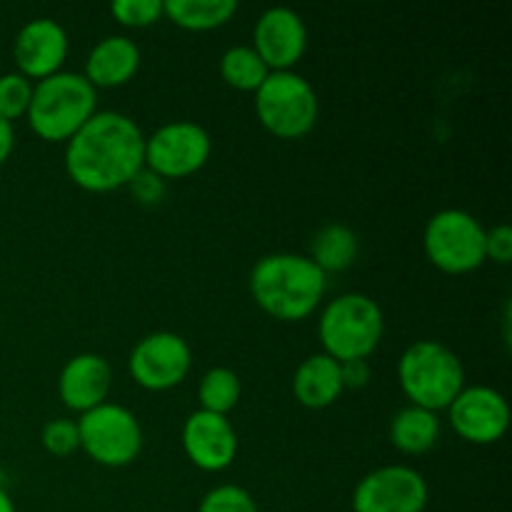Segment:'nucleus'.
Instances as JSON below:
<instances>
[{
	"label": "nucleus",
	"mask_w": 512,
	"mask_h": 512,
	"mask_svg": "<svg viewBox=\"0 0 512 512\" xmlns=\"http://www.w3.org/2000/svg\"><path fill=\"white\" fill-rule=\"evenodd\" d=\"M145 168V135L130 115L95 113L65 143V173L88 193H110L130 185Z\"/></svg>",
	"instance_id": "obj_1"
},
{
	"label": "nucleus",
	"mask_w": 512,
	"mask_h": 512,
	"mask_svg": "<svg viewBox=\"0 0 512 512\" xmlns=\"http://www.w3.org/2000/svg\"><path fill=\"white\" fill-rule=\"evenodd\" d=\"M328 290V275L298 253H273L250 270V293L260 310L283 323H298L318 310Z\"/></svg>",
	"instance_id": "obj_2"
},
{
	"label": "nucleus",
	"mask_w": 512,
	"mask_h": 512,
	"mask_svg": "<svg viewBox=\"0 0 512 512\" xmlns=\"http://www.w3.org/2000/svg\"><path fill=\"white\" fill-rule=\"evenodd\" d=\"M98 90L83 73H60L38 80L25 113L30 130L48 143H68L98 110Z\"/></svg>",
	"instance_id": "obj_3"
},
{
	"label": "nucleus",
	"mask_w": 512,
	"mask_h": 512,
	"mask_svg": "<svg viewBox=\"0 0 512 512\" xmlns=\"http://www.w3.org/2000/svg\"><path fill=\"white\" fill-rule=\"evenodd\" d=\"M398 380L410 405L438 413L465 388V368L458 355L438 340H418L398 360Z\"/></svg>",
	"instance_id": "obj_4"
},
{
	"label": "nucleus",
	"mask_w": 512,
	"mask_h": 512,
	"mask_svg": "<svg viewBox=\"0 0 512 512\" xmlns=\"http://www.w3.org/2000/svg\"><path fill=\"white\" fill-rule=\"evenodd\" d=\"M383 310L370 295L345 293L325 305L318 320L323 353L338 363L368 360L383 340Z\"/></svg>",
	"instance_id": "obj_5"
},
{
	"label": "nucleus",
	"mask_w": 512,
	"mask_h": 512,
	"mask_svg": "<svg viewBox=\"0 0 512 512\" xmlns=\"http://www.w3.org/2000/svg\"><path fill=\"white\" fill-rule=\"evenodd\" d=\"M318 93L295 70H270L255 90V115L280 140H298L318 123Z\"/></svg>",
	"instance_id": "obj_6"
},
{
	"label": "nucleus",
	"mask_w": 512,
	"mask_h": 512,
	"mask_svg": "<svg viewBox=\"0 0 512 512\" xmlns=\"http://www.w3.org/2000/svg\"><path fill=\"white\" fill-rule=\"evenodd\" d=\"M423 250L430 263L448 275H465L485 263V228L475 215L445 208L428 220Z\"/></svg>",
	"instance_id": "obj_7"
},
{
	"label": "nucleus",
	"mask_w": 512,
	"mask_h": 512,
	"mask_svg": "<svg viewBox=\"0 0 512 512\" xmlns=\"http://www.w3.org/2000/svg\"><path fill=\"white\" fill-rule=\"evenodd\" d=\"M80 448L98 465L125 468L143 450V428L133 410L118 403H103L78 420Z\"/></svg>",
	"instance_id": "obj_8"
},
{
	"label": "nucleus",
	"mask_w": 512,
	"mask_h": 512,
	"mask_svg": "<svg viewBox=\"0 0 512 512\" xmlns=\"http://www.w3.org/2000/svg\"><path fill=\"white\" fill-rule=\"evenodd\" d=\"M213 153L210 133L193 120H173L145 138V168L163 180L195 175Z\"/></svg>",
	"instance_id": "obj_9"
},
{
	"label": "nucleus",
	"mask_w": 512,
	"mask_h": 512,
	"mask_svg": "<svg viewBox=\"0 0 512 512\" xmlns=\"http://www.w3.org/2000/svg\"><path fill=\"white\" fill-rule=\"evenodd\" d=\"M190 368H193V350L188 340L170 330H158L140 338L128 358L133 380L150 393L178 388L188 378Z\"/></svg>",
	"instance_id": "obj_10"
},
{
	"label": "nucleus",
	"mask_w": 512,
	"mask_h": 512,
	"mask_svg": "<svg viewBox=\"0 0 512 512\" xmlns=\"http://www.w3.org/2000/svg\"><path fill=\"white\" fill-rule=\"evenodd\" d=\"M428 480L410 465H383L365 475L353 490V512H423Z\"/></svg>",
	"instance_id": "obj_11"
},
{
	"label": "nucleus",
	"mask_w": 512,
	"mask_h": 512,
	"mask_svg": "<svg viewBox=\"0 0 512 512\" xmlns=\"http://www.w3.org/2000/svg\"><path fill=\"white\" fill-rule=\"evenodd\" d=\"M455 433L473 445H493L508 433L510 405L503 393L488 385L463 388L448 408Z\"/></svg>",
	"instance_id": "obj_12"
},
{
	"label": "nucleus",
	"mask_w": 512,
	"mask_h": 512,
	"mask_svg": "<svg viewBox=\"0 0 512 512\" xmlns=\"http://www.w3.org/2000/svg\"><path fill=\"white\" fill-rule=\"evenodd\" d=\"M268 70H293L308 50V28L300 13L275 5L260 13L253 28V45Z\"/></svg>",
	"instance_id": "obj_13"
},
{
	"label": "nucleus",
	"mask_w": 512,
	"mask_h": 512,
	"mask_svg": "<svg viewBox=\"0 0 512 512\" xmlns=\"http://www.w3.org/2000/svg\"><path fill=\"white\" fill-rule=\"evenodd\" d=\"M183 450L190 463L205 473H223L238 455V433L225 415L195 410L185 418Z\"/></svg>",
	"instance_id": "obj_14"
},
{
	"label": "nucleus",
	"mask_w": 512,
	"mask_h": 512,
	"mask_svg": "<svg viewBox=\"0 0 512 512\" xmlns=\"http://www.w3.org/2000/svg\"><path fill=\"white\" fill-rule=\"evenodd\" d=\"M18 73L28 80H45L60 73L68 58V33L53 18H35L18 30L13 43Z\"/></svg>",
	"instance_id": "obj_15"
},
{
	"label": "nucleus",
	"mask_w": 512,
	"mask_h": 512,
	"mask_svg": "<svg viewBox=\"0 0 512 512\" xmlns=\"http://www.w3.org/2000/svg\"><path fill=\"white\" fill-rule=\"evenodd\" d=\"M113 388V370L103 355L80 353L63 365L58 378V395L73 413H88L108 403Z\"/></svg>",
	"instance_id": "obj_16"
},
{
	"label": "nucleus",
	"mask_w": 512,
	"mask_h": 512,
	"mask_svg": "<svg viewBox=\"0 0 512 512\" xmlns=\"http://www.w3.org/2000/svg\"><path fill=\"white\" fill-rule=\"evenodd\" d=\"M140 68V48L128 35H108L98 40L85 60V78L98 88H120L130 83Z\"/></svg>",
	"instance_id": "obj_17"
},
{
	"label": "nucleus",
	"mask_w": 512,
	"mask_h": 512,
	"mask_svg": "<svg viewBox=\"0 0 512 512\" xmlns=\"http://www.w3.org/2000/svg\"><path fill=\"white\" fill-rule=\"evenodd\" d=\"M340 363L325 353H315L298 365L293 375V395L303 408H330L343 395Z\"/></svg>",
	"instance_id": "obj_18"
},
{
	"label": "nucleus",
	"mask_w": 512,
	"mask_h": 512,
	"mask_svg": "<svg viewBox=\"0 0 512 512\" xmlns=\"http://www.w3.org/2000/svg\"><path fill=\"white\" fill-rule=\"evenodd\" d=\"M440 438L438 413L408 405L390 420V443L403 455H423L435 448Z\"/></svg>",
	"instance_id": "obj_19"
},
{
	"label": "nucleus",
	"mask_w": 512,
	"mask_h": 512,
	"mask_svg": "<svg viewBox=\"0 0 512 512\" xmlns=\"http://www.w3.org/2000/svg\"><path fill=\"white\" fill-rule=\"evenodd\" d=\"M310 260L328 273H343L358 258V235L343 223H328L315 233L310 243Z\"/></svg>",
	"instance_id": "obj_20"
},
{
	"label": "nucleus",
	"mask_w": 512,
	"mask_h": 512,
	"mask_svg": "<svg viewBox=\"0 0 512 512\" xmlns=\"http://www.w3.org/2000/svg\"><path fill=\"white\" fill-rule=\"evenodd\" d=\"M235 0H163V15L185 30H213L233 20Z\"/></svg>",
	"instance_id": "obj_21"
},
{
	"label": "nucleus",
	"mask_w": 512,
	"mask_h": 512,
	"mask_svg": "<svg viewBox=\"0 0 512 512\" xmlns=\"http://www.w3.org/2000/svg\"><path fill=\"white\" fill-rule=\"evenodd\" d=\"M268 73V65L260 60V55L250 45H233L220 58L223 80L230 88L243 90V93H255L263 85V80L268 78Z\"/></svg>",
	"instance_id": "obj_22"
},
{
	"label": "nucleus",
	"mask_w": 512,
	"mask_h": 512,
	"mask_svg": "<svg viewBox=\"0 0 512 512\" xmlns=\"http://www.w3.org/2000/svg\"><path fill=\"white\" fill-rule=\"evenodd\" d=\"M198 400L200 410L228 418V413L240 400V378L230 368H223V365L210 368L198 385Z\"/></svg>",
	"instance_id": "obj_23"
},
{
	"label": "nucleus",
	"mask_w": 512,
	"mask_h": 512,
	"mask_svg": "<svg viewBox=\"0 0 512 512\" xmlns=\"http://www.w3.org/2000/svg\"><path fill=\"white\" fill-rule=\"evenodd\" d=\"M33 98V83L20 73L0 75V118L13 123L23 118Z\"/></svg>",
	"instance_id": "obj_24"
},
{
	"label": "nucleus",
	"mask_w": 512,
	"mask_h": 512,
	"mask_svg": "<svg viewBox=\"0 0 512 512\" xmlns=\"http://www.w3.org/2000/svg\"><path fill=\"white\" fill-rule=\"evenodd\" d=\"M110 13L125 28H148L163 18V0H115Z\"/></svg>",
	"instance_id": "obj_25"
},
{
	"label": "nucleus",
	"mask_w": 512,
	"mask_h": 512,
	"mask_svg": "<svg viewBox=\"0 0 512 512\" xmlns=\"http://www.w3.org/2000/svg\"><path fill=\"white\" fill-rule=\"evenodd\" d=\"M198 512H258V505L240 485H218L200 500Z\"/></svg>",
	"instance_id": "obj_26"
},
{
	"label": "nucleus",
	"mask_w": 512,
	"mask_h": 512,
	"mask_svg": "<svg viewBox=\"0 0 512 512\" xmlns=\"http://www.w3.org/2000/svg\"><path fill=\"white\" fill-rule=\"evenodd\" d=\"M43 448L55 458H68L80 448L78 423L68 418H55L43 425Z\"/></svg>",
	"instance_id": "obj_27"
},
{
	"label": "nucleus",
	"mask_w": 512,
	"mask_h": 512,
	"mask_svg": "<svg viewBox=\"0 0 512 512\" xmlns=\"http://www.w3.org/2000/svg\"><path fill=\"white\" fill-rule=\"evenodd\" d=\"M128 188L140 205H158L165 195V180L158 178L155 173H150L148 168H143L133 180H130Z\"/></svg>",
	"instance_id": "obj_28"
},
{
	"label": "nucleus",
	"mask_w": 512,
	"mask_h": 512,
	"mask_svg": "<svg viewBox=\"0 0 512 512\" xmlns=\"http://www.w3.org/2000/svg\"><path fill=\"white\" fill-rule=\"evenodd\" d=\"M485 260H495L508 265L512 260V228L510 225H495L485 230Z\"/></svg>",
	"instance_id": "obj_29"
},
{
	"label": "nucleus",
	"mask_w": 512,
	"mask_h": 512,
	"mask_svg": "<svg viewBox=\"0 0 512 512\" xmlns=\"http://www.w3.org/2000/svg\"><path fill=\"white\" fill-rule=\"evenodd\" d=\"M340 378H343L345 390L365 388L370 380L368 360H348V363H340Z\"/></svg>",
	"instance_id": "obj_30"
},
{
	"label": "nucleus",
	"mask_w": 512,
	"mask_h": 512,
	"mask_svg": "<svg viewBox=\"0 0 512 512\" xmlns=\"http://www.w3.org/2000/svg\"><path fill=\"white\" fill-rule=\"evenodd\" d=\"M15 148V130H13V123H8V120L0 118V165L5 163V160L10 158V153H13Z\"/></svg>",
	"instance_id": "obj_31"
},
{
	"label": "nucleus",
	"mask_w": 512,
	"mask_h": 512,
	"mask_svg": "<svg viewBox=\"0 0 512 512\" xmlns=\"http://www.w3.org/2000/svg\"><path fill=\"white\" fill-rule=\"evenodd\" d=\"M0 512H15V503L13 498L8 495V490L0 485Z\"/></svg>",
	"instance_id": "obj_32"
}]
</instances>
